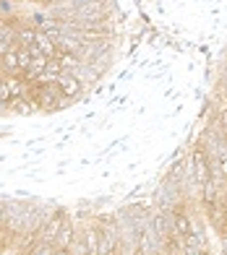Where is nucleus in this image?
Instances as JSON below:
<instances>
[{"instance_id":"obj_4","label":"nucleus","mask_w":227,"mask_h":255,"mask_svg":"<svg viewBox=\"0 0 227 255\" xmlns=\"http://www.w3.org/2000/svg\"><path fill=\"white\" fill-rule=\"evenodd\" d=\"M34 37H37V29L24 26V29L16 31V44H21V47H31V44H34Z\"/></svg>"},{"instance_id":"obj_3","label":"nucleus","mask_w":227,"mask_h":255,"mask_svg":"<svg viewBox=\"0 0 227 255\" xmlns=\"http://www.w3.org/2000/svg\"><path fill=\"white\" fill-rule=\"evenodd\" d=\"M8 107L13 110V112H18V115H34V112L39 110L29 97H10L8 99Z\"/></svg>"},{"instance_id":"obj_5","label":"nucleus","mask_w":227,"mask_h":255,"mask_svg":"<svg viewBox=\"0 0 227 255\" xmlns=\"http://www.w3.org/2000/svg\"><path fill=\"white\" fill-rule=\"evenodd\" d=\"M173 229L178 232V235H188V232H191V219H188L186 214L175 211V214H173Z\"/></svg>"},{"instance_id":"obj_8","label":"nucleus","mask_w":227,"mask_h":255,"mask_svg":"<svg viewBox=\"0 0 227 255\" xmlns=\"http://www.w3.org/2000/svg\"><path fill=\"white\" fill-rule=\"evenodd\" d=\"M10 99V91H8V86H5V78L0 76V102H8Z\"/></svg>"},{"instance_id":"obj_10","label":"nucleus","mask_w":227,"mask_h":255,"mask_svg":"<svg viewBox=\"0 0 227 255\" xmlns=\"http://www.w3.org/2000/svg\"><path fill=\"white\" fill-rule=\"evenodd\" d=\"M225 255H227V253H225Z\"/></svg>"},{"instance_id":"obj_6","label":"nucleus","mask_w":227,"mask_h":255,"mask_svg":"<svg viewBox=\"0 0 227 255\" xmlns=\"http://www.w3.org/2000/svg\"><path fill=\"white\" fill-rule=\"evenodd\" d=\"M68 253H71V255H92V253H89V248H86V240L84 237H73V242H71V248H68Z\"/></svg>"},{"instance_id":"obj_7","label":"nucleus","mask_w":227,"mask_h":255,"mask_svg":"<svg viewBox=\"0 0 227 255\" xmlns=\"http://www.w3.org/2000/svg\"><path fill=\"white\" fill-rule=\"evenodd\" d=\"M16 57H18L21 76H24V71H26V68H29V63H31V52H29L26 47H18V50H16Z\"/></svg>"},{"instance_id":"obj_2","label":"nucleus","mask_w":227,"mask_h":255,"mask_svg":"<svg viewBox=\"0 0 227 255\" xmlns=\"http://www.w3.org/2000/svg\"><path fill=\"white\" fill-rule=\"evenodd\" d=\"M52 86L58 89L63 97H68V99H71V97H76L78 91H81V86H84V84H81V81H78L76 76H71V73H63V76H60L58 81H55Z\"/></svg>"},{"instance_id":"obj_9","label":"nucleus","mask_w":227,"mask_h":255,"mask_svg":"<svg viewBox=\"0 0 227 255\" xmlns=\"http://www.w3.org/2000/svg\"><path fill=\"white\" fill-rule=\"evenodd\" d=\"M0 13H10V0H0Z\"/></svg>"},{"instance_id":"obj_1","label":"nucleus","mask_w":227,"mask_h":255,"mask_svg":"<svg viewBox=\"0 0 227 255\" xmlns=\"http://www.w3.org/2000/svg\"><path fill=\"white\" fill-rule=\"evenodd\" d=\"M191 167H194V180L196 185H207L212 180V169H209V156L201 151V148H196L194 156H191Z\"/></svg>"}]
</instances>
